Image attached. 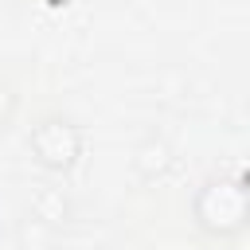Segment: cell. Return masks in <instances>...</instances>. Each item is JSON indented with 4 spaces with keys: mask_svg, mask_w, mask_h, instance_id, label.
I'll return each mask as SVG.
<instances>
[{
    "mask_svg": "<svg viewBox=\"0 0 250 250\" xmlns=\"http://www.w3.org/2000/svg\"><path fill=\"white\" fill-rule=\"evenodd\" d=\"M191 211L207 234H219V238L238 234L246 227V180L238 172L234 176H211L195 191Z\"/></svg>",
    "mask_w": 250,
    "mask_h": 250,
    "instance_id": "6da1fadb",
    "label": "cell"
},
{
    "mask_svg": "<svg viewBox=\"0 0 250 250\" xmlns=\"http://www.w3.org/2000/svg\"><path fill=\"white\" fill-rule=\"evenodd\" d=\"M27 145H31V152H35V160H39L43 168L66 172V168L78 160V152H82V133H78V125H74L70 117L51 113V117H43V121L31 125Z\"/></svg>",
    "mask_w": 250,
    "mask_h": 250,
    "instance_id": "7a4b0ae2",
    "label": "cell"
},
{
    "mask_svg": "<svg viewBox=\"0 0 250 250\" xmlns=\"http://www.w3.org/2000/svg\"><path fill=\"white\" fill-rule=\"evenodd\" d=\"M172 164V148L164 145V137H148V141H141L137 145V152H133V168L141 172V176H160L164 168Z\"/></svg>",
    "mask_w": 250,
    "mask_h": 250,
    "instance_id": "3957f363",
    "label": "cell"
},
{
    "mask_svg": "<svg viewBox=\"0 0 250 250\" xmlns=\"http://www.w3.org/2000/svg\"><path fill=\"white\" fill-rule=\"evenodd\" d=\"M31 207H35V211H39V219H47V223H59V219L66 215V199H62L59 191H51V188H47V191H39V195L31 199Z\"/></svg>",
    "mask_w": 250,
    "mask_h": 250,
    "instance_id": "277c9868",
    "label": "cell"
},
{
    "mask_svg": "<svg viewBox=\"0 0 250 250\" xmlns=\"http://www.w3.org/2000/svg\"><path fill=\"white\" fill-rule=\"evenodd\" d=\"M12 109H16V94H12L8 86H0V121H8Z\"/></svg>",
    "mask_w": 250,
    "mask_h": 250,
    "instance_id": "5b68a950",
    "label": "cell"
}]
</instances>
